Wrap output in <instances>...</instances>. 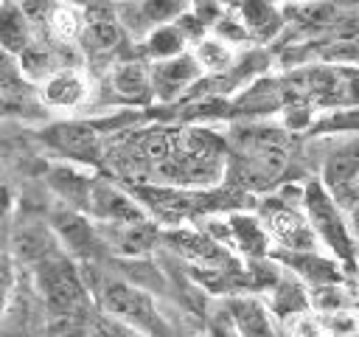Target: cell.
Instances as JSON below:
<instances>
[{
	"label": "cell",
	"instance_id": "obj_1",
	"mask_svg": "<svg viewBox=\"0 0 359 337\" xmlns=\"http://www.w3.org/2000/svg\"><path fill=\"white\" fill-rule=\"evenodd\" d=\"M93 298H95L101 315H109V317L137 329L146 337H174V329L165 320V315H160L154 298L143 286H137L126 278L104 275L101 281L93 284Z\"/></svg>",
	"mask_w": 359,
	"mask_h": 337
},
{
	"label": "cell",
	"instance_id": "obj_2",
	"mask_svg": "<svg viewBox=\"0 0 359 337\" xmlns=\"http://www.w3.org/2000/svg\"><path fill=\"white\" fill-rule=\"evenodd\" d=\"M300 211H303L320 250L328 253L331 258H337L345 267V272H353V253H356L353 222L337 208V202L328 197V191L320 185V180L303 183Z\"/></svg>",
	"mask_w": 359,
	"mask_h": 337
},
{
	"label": "cell",
	"instance_id": "obj_3",
	"mask_svg": "<svg viewBox=\"0 0 359 337\" xmlns=\"http://www.w3.org/2000/svg\"><path fill=\"white\" fill-rule=\"evenodd\" d=\"M286 166H289V152L280 138H272V132H264V135L244 132L238 152L233 154L230 174L244 188L264 191L286 171Z\"/></svg>",
	"mask_w": 359,
	"mask_h": 337
},
{
	"label": "cell",
	"instance_id": "obj_4",
	"mask_svg": "<svg viewBox=\"0 0 359 337\" xmlns=\"http://www.w3.org/2000/svg\"><path fill=\"white\" fill-rule=\"evenodd\" d=\"M81 213L95 225H129V222L149 219L146 208L135 199V194H129L126 188H121L107 177L90 180Z\"/></svg>",
	"mask_w": 359,
	"mask_h": 337
},
{
	"label": "cell",
	"instance_id": "obj_5",
	"mask_svg": "<svg viewBox=\"0 0 359 337\" xmlns=\"http://www.w3.org/2000/svg\"><path fill=\"white\" fill-rule=\"evenodd\" d=\"M36 286L53 315H76V309L87 300L81 272L67 258H42L36 270Z\"/></svg>",
	"mask_w": 359,
	"mask_h": 337
},
{
	"label": "cell",
	"instance_id": "obj_6",
	"mask_svg": "<svg viewBox=\"0 0 359 337\" xmlns=\"http://www.w3.org/2000/svg\"><path fill=\"white\" fill-rule=\"evenodd\" d=\"M42 140L67 163L73 166H98L104 146H101V132L87 124V121H62L53 124L42 132Z\"/></svg>",
	"mask_w": 359,
	"mask_h": 337
},
{
	"label": "cell",
	"instance_id": "obj_7",
	"mask_svg": "<svg viewBox=\"0 0 359 337\" xmlns=\"http://www.w3.org/2000/svg\"><path fill=\"white\" fill-rule=\"evenodd\" d=\"M123 42V28L115 20V8L107 0H95L93 6L84 8V28L79 37V48L87 59L101 62L109 59Z\"/></svg>",
	"mask_w": 359,
	"mask_h": 337
},
{
	"label": "cell",
	"instance_id": "obj_8",
	"mask_svg": "<svg viewBox=\"0 0 359 337\" xmlns=\"http://www.w3.org/2000/svg\"><path fill=\"white\" fill-rule=\"evenodd\" d=\"M202 70L194 62L191 51L171 56V59H160V62H149V84H151V98H157L160 104H171L180 101L188 90H194L202 81Z\"/></svg>",
	"mask_w": 359,
	"mask_h": 337
},
{
	"label": "cell",
	"instance_id": "obj_9",
	"mask_svg": "<svg viewBox=\"0 0 359 337\" xmlns=\"http://www.w3.org/2000/svg\"><path fill=\"white\" fill-rule=\"evenodd\" d=\"M112 8L121 28L143 39L149 31L174 22L182 11L191 8V3L188 0H126V3H112Z\"/></svg>",
	"mask_w": 359,
	"mask_h": 337
},
{
	"label": "cell",
	"instance_id": "obj_10",
	"mask_svg": "<svg viewBox=\"0 0 359 337\" xmlns=\"http://www.w3.org/2000/svg\"><path fill=\"white\" fill-rule=\"evenodd\" d=\"M222 312L236 337H280L278 320L272 317L269 306L258 295L233 292L222 300Z\"/></svg>",
	"mask_w": 359,
	"mask_h": 337
},
{
	"label": "cell",
	"instance_id": "obj_11",
	"mask_svg": "<svg viewBox=\"0 0 359 337\" xmlns=\"http://www.w3.org/2000/svg\"><path fill=\"white\" fill-rule=\"evenodd\" d=\"M90 76L79 65H59L39 81L36 95L50 110H79L90 98Z\"/></svg>",
	"mask_w": 359,
	"mask_h": 337
},
{
	"label": "cell",
	"instance_id": "obj_12",
	"mask_svg": "<svg viewBox=\"0 0 359 337\" xmlns=\"http://www.w3.org/2000/svg\"><path fill=\"white\" fill-rule=\"evenodd\" d=\"M269 258L278 261L286 272H292L309 289L325 286V284H342L345 275H351V272H345V267L337 258H331L323 250H306V253H280V250H272Z\"/></svg>",
	"mask_w": 359,
	"mask_h": 337
},
{
	"label": "cell",
	"instance_id": "obj_13",
	"mask_svg": "<svg viewBox=\"0 0 359 337\" xmlns=\"http://www.w3.org/2000/svg\"><path fill=\"white\" fill-rule=\"evenodd\" d=\"M224 216V244L230 253L244 256L247 261H261L269 258L272 253V242L269 233L264 230L261 219L252 211H227Z\"/></svg>",
	"mask_w": 359,
	"mask_h": 337
},
{
	"label": "cell",
	"instance_id": "obj_14",
	"mask_svg": "<svg viewBox=\"0 0 359 337\" xmlns=\"http://www.w3.org/2000/svg\"><path fill=\"white\" fill-rule=\"evenodd\" d=\"M50 230L56 233L59 244L79 258H95V253L104 247L95 222H90L81 211L59 208L50 213Z\"/></svg>",
	"mask_w": 359,
	"mask_h": 337
},
{
	"label": "cell",
	"instance_id": "obj_15",
	"mask_svg": "<svg viewBox=\"0 0 359 337\" xmlns=\"http://www.w3.org/2000/svg\"><path fill=\"white\" fill-rule=\"evenodd\" d=\"M104 247L123 258H143L160 242V225L154 219L129 222V225H95Z\"/></svg>",
	"mask_w": 359,
	"mask_h": 337
},
{
	"label": "cell",
	"instance_id": "obj_16",
	"mask_svg": "<svg viewBox=\"0 0 359 337\" xmlns=\"http://www.w3.org/2000/svg\"><path fill=\"white\" fill-rule=\"evenodd\" d=\"M107 90L118 104L126 107H146L151 104V84H149V65L143 59H121L107 73Z\"/></svg>",
	"mask_w": 359,
	"mask_h": 337
},
{
	"label": "cell",
	"instance_id": "obj_17",
	"mask_svg": "<svg viewBox=\"0 0 359 337\" xmlns=\"http://www.w3.org/2000/svg\"><path fill=\"white\" fill-rule=\"evenodd\" d=\"M233 14H236L247 42H258V45L275 39L286 25L283 11L275 0H238Z\"/></svg>",
	"mask_w": 359,
	"mask_h": 337
},
{
	"label": "cell",
	"instance_id": "obj_18",
	"mask_svg": "<svg viewBox=\"0 0 359 337\" xmlns=\"http://www.w3.org/2000/svg\"><path fill=\"white\" fill-rule=\"evenodd\" d=\"M264 292H266L264 303L269 306V312H272L275 320H292V317H297L303 312H311V306H309V289L292 272H286L283 267L278 270V275L272 278V284Z\"/></svg>",
	"mask_w": 359,
	"mask_h": 337
},
{
	"label": "cell",
	"instance_id": "obj_19",
	"mask_svg": "<svg viewBox=\"0 0 359 337\" xmlns=\"http://www.w3.org/2000/svg\"><path fill=\"white\" fill-rule=\"evenodd\" d=\"M90 180L93 174L84 168V166H73V163H56L50 166L48 171V188L65 202V208H73V211H81L84 208V197H87V188H90Z\"/></svg>",
	"mask_w": 359,
	"mask_h": 337
},
{
	"label": "cell",
	"instance_id": "obj_20",
	"mask_svg": "<svg viewBox=\"0 0 359 337\" xmlns=\"http://www.w3.org/2000/svg\"><path fill=\"white\" fill-rule=\"evenodd\" d=\"M188 51H191L194 62L199 65L202 76H213V79H224L233 70V65L238 62V51L233 45H227L224 39L213 37L210 31L205 37H199Z\"/></svg>",
	"mask_w": 359,
	"mask_h": 337
},
{
	"label": "cell",
	"instance_id": "obj_21",
	"mask_svg": "<svg viewBox=\"0 0 359 337\" xmlns=\"http://www.w3.org/2000/svg\"><path fill=\"white\" fill-rule=\"evenodd\" d=\"M36 39L34 22L25 17V11L14 0L0 3V51L8 56H20L31 42Z\"/></svg>",
	"mask_w": 359,
	"mask_h": 337
},
{
	"label": "cell",
	"instance_id": "obj_22",
	"mask_svg": "<svg viewBox=\"0 0 359 337\" xmlns=\"http://www.w3.org/2000/svg\"><path fill=\"white\" fill-rule=\"evenodd\" d=\"M84 28V8L65 6V3H50L45 11V31L56 45H76Z\"/></svg>",
	"mask_w": 359,
	"mask_h": 337
},
{
	"label": "cell",
	"instance_id": "obj_23",
	"mask_svg": "<svg viewBox=\"0 0 359 337\" xmlns=\"http://www.w3.org/2000/svg\"><path fill=\"white\" fill-rule=\"evenodd\" d=\"M140 51L149 62H160V59H171V56H180L188 51V42L185 37L177 31L174 22L168 25H160L154 31H149L143 39H140Z\"/></svg>",
	"mask_w": 359,
	"mask_h": 337
},
{
	"label": "cell",
	"instance_id": "obj_24",
	"mask_svg": "<svg viewBox=\"0 0 359 337\" xmlns=\"http://www.w3.org/2000/svg\"><path fill=\"white\" fill-rule=\"evenodd\" d=\"M87 337H146V334H140L137 329H132V326H126L109 315L95 312L87 320Z\"/></svg>",
	"mask_w": 359,
	"mask_h": 337
},
{
	"label": "cell",
	"instance_id": "obj_25",
	"mask_svg": "<svg viewBox=\"0 0 359 337\" xmlns=\"http://www.w3.org/2000/svg\"><path fill=\"white\" fill-rule=\"evenodd\" d=\"M45 337H87V320H79V315H53Z\"/></svg>",
	"mask_w": 359,
	"mask_h": 337
},
{
	"label": "cell",
	"instance_id": "obj_26",
	"mask_svg": "<svg viewBox=\"0 0 359 337\" xmlns=\"http://www.w3.org/2000/svg\"><path fill=\"white\" fill-rule=\"evenodd\" d=\"M50 3H65V6H76V8H87V6H93L95 0H50Z\"/></svg>",
	"mask_w": 359,
	"mask_h": 337
},
{
	"label": "cell",
	"instance_id": "obj_27",
	"mask_svg": "<svg viewBox=\"0 0 359 337\" xmlns=\"http://www.w3.org/2000/svg\"><path fill=\"white\" fill-rule=\"evenodd\" d=\"M278 6H292V3H311V0H275Z\"/></svg>",
	"mask_w": 359,
	"mask_h": 337
},
{
	"label": "cell",
	"instance_id": "obj_28",
	"mask_svg": "<svg viewBox=\"0 0 359 337\" xmlns=\"http://www.w3.org/2000/svg\"><path fill=\"white\" fill-rule=\"evenodd\" d=\"M107 3H126V0H107Z\"/></svg>",
	"mask_w": 359,
	"mask_h": 337
}]
</instances>
